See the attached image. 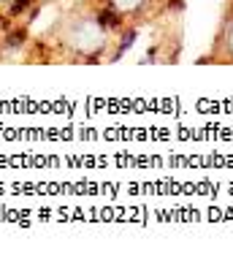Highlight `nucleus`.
Masks as SVG:
<instances>
[{
    "label": "nucleus",
    "mask_w": 233,
    "mask_h": 255,
    "mask_svg": "<svg viewBox=\"0 0 233 255\" xmlns=\"http://www.w3.org/2000/svg\"><path fill=\"white\" fill-rule=\"evenodd\" d=\"M63 44L79 54H95L106 44V27L93 16H68L60 27Z\"/></svg>",
    "instance_id": "f257e3e1"
},
{
    "label": "nucleus",
    "mask_w": 233,
    "mask_h": 255,
    "mask_svg": "<svg viewBox=\"0 0 233 255\" xmlns=\"http://www.w3.org/2000/svg\"><path fill=\"white\" fill-rule=\"evenodd\" d=\"M223 46H225V54L233 60V25H228V30L223 33Z\"/></svg>",
    "instance_id": "f03ea898"
},
{
    "label": "nucleus",
    "mask_w": 233,
    "mask_h": 255,
    "mask_svg": "<svg viewBox=\"0 0 233 255\" xmlns=\"http://www.w3.org/2000/svg\"><path fill=\"white\" fill-rule=\"evenodd\" d=\"M138 3L141 0H114V5L119 11H133V8H138Z\"/></svg>",
    "instance_id": "7ed1b4c3"
}]
</instances>
